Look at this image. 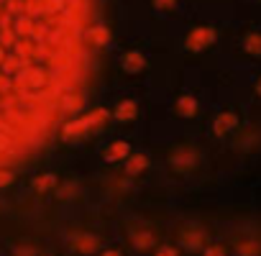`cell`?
<instances>
[{"label": "cell", "mask_w": 261, "mask_h": 256, "mask_svg": "<svg viewBox=\"0 0 261 256\" xmlns=\"http://www.w3.org/2000/svg\"><path fill=\"white\" fill-rule=\"evenodd\" d=\"M90 0H0V169L39 146L80 92Z\"/></svg>", "instance_id": "1"}, {"label": "cell", "mask_w": 261, "mask_h": 256, "mask_svg": "<svg viewBox=\"0 0 261 256\" xmlns=\"http://www.w3.org/2000/svg\"><path fill=\"white\" fill-rule=\"evenodd\" d=\"M108 118V113L105 110H97V113H90L87 118H82V120H72V123H67L64 128H62V136H77V134H85V131H90L92 125H100L102 120Z\"/></svg>", "instance_id": "2"}, {"label": "cell", "mask_w": 261, "mask_h": 256, "mask_svg": "<svg viewBox=\"0 0 261 256\" xmlns=\"http://www.w3.org/2000/svg\"><path fill=\"white\" fill-rule=\"evenodd\" d=\"M72 248L80 253H95L97 251V238L92 233H77L72 238Z\"/></svg>", "instance_id": "3"}, {"label": "cell", "mask_w": 261, "mask_h": 256, "mask_svg": "<svg viewBox=\"0 0 261 256\" xmlns=\"http://www.w3.org/2000/svg\"><path fill=\"white\" fill-rule=\"evenodd\" d=\"M130 246L136 251H149L154 248V236L149 231H130Z\"/></svg>", "instance_id": "4"}, {"label": "cell", "mask_w": 261, "mask_h": 256, "mask_svg": "<svg viewBox=\"0 0 261 256\" xmlns=\"http://www.w3.org/2000/svg\"><path fill=\"white\" fill-rule=\"evenodd\" d=\"M128 154H130V144H128V141H115V144L108 146V151H105V162L128 159Z\"/></svg>", "instance_id": "5"}, {"label": "cell", "mask_w": 261, "mask_h": 256, "mask_svg": "<svg viewBox=\"0 0 261 256\" xmlns=\"http://www.w3.org/2000/svg\"><path fill=\"white\" fill-rule=\"evenodd\" d=\"M146 167H149V157H146V154H136V157H130V154H128L125 172H128L130 177H134V174H141Z\"/></svg>", "instance_id": "6"}, {"label": "cell", "mask_w": 261, "mask_h": 256, "mask_svg": "<svg viewBox=\"0 0 261 256\" xmlns=\"http://www.w3.org/2000/svg\"><path fill=\"white\" fill-rule=\"evenodd\" d=\"M179 241H182V248H187V251H195V248H200V246L205 243V236H202L200 231H185Z\"/></svg>", "instance_id": "7"}, {"label": "cell", "mask_w": 261, "mask_h": 256, "mask_svg": "<svg viewBox=\"0 0 261 256\" xmlns=\"http://www.w3.org/2000/svg\"><path fill=\"white\" fill-rule=\"evenodd\" d=\"M236 125V118L228 113V115H220L218 120H215V134H228L230 128Z\"/></svg>", "instance_id": "8"}, {"label": "cell", "mask_w": 261, "mask_h": 256, "mask_svg": "<svg viewBox=\"0 0 261 256\" xmlns=\"http://www.w3.org/2000/svg\"><path fill=\"white\" fill-rule=\"evenodd\" d=\"M192 162H195V154H192V151H177V154H174V164H177L179 169L192 167Z\"/></svg>", "instance_id": "9"}, {"label": "cell", "mask_w": 261, "mask_h": 256, "mask_svg": "<svg viewBox=\"0 0 261 256\" xmlns=\"http://www.w3.org/2000/svg\"><path fill=\"white\" fill-rule=\"evenodd\" d=\"M261 253V248L253 243V241H243V243H238V256H258Z\"/></svg>", "instance_id": "10"}, {"label": "cell", "mask_w": 261, "mask_h": 256, "mask_svg": "<svg viewBox=\"0 0 261 256\" xmlns=\"http://www.w3.org/2000/svg\"><path fill=\"white\" fill-rule=\"evenodd\" d=\"M115 115H118V120H130V118L136 115V105H134V103H123Z\"/></svg>", "instance_id": "11"}, {"label": "cell", "mask_w": 261, "mask_h": 256, "mask_svg": "<svg viewBox=\"0 0 261 256\" xmlns=\"http://www.w3.org/2000/svg\"><path fill=\"white\" fill-rule=\"evenodd\" d=\"M154 256H179V248H174V246H159L154 251Z\"/></svg>", "instance_id": "12"}, {"label": "cell", "mask_w": 261, "mask_h": 256, "mask_svg": "<svg viewBox=\"0 0 261 256\" xmlns=\"http://www.w3.org/2000/svg\"><path fill=\"white\" fill-rule=\"evenodd\" d=\"M51 185H54V177H51V174H44V177L36 180V187H39V190H46V187H51Z\"/></svg>", "instance_id": "13"}, {"label": "cell", "mask_w": 261, "mask_h": 256, "mask_svg": "<svg viewBox=\"0 0 261 256\" xmlns=\"http://www.w3.org/2000/svg\"><path fill=\"white\" fill-rule=\"evenodd\" d=\"M179 113H182V115H192V113H195V103H192V100H185V103L179 105Z\"/></svg>", "instance_id": "14"}, {"label": "cell", "mask_w": 261, "mask_h": 256, "mask_svg": "<svg viewBox=\"0 0 261 256\" xmlns=\"http://www.w3.org/2000/svg\"><path fill=\"white\" fill-rule=\"evenodd\" d=\"M202 256H225V251H223L220 246H207V248L202 251Z\"/></svg>", "instance_id": "15"}, {"label": "cell", "mask_w": 261, "mask_h": 256, "mask_svg": "<svg viewBox=\"0 0 261 256\" xmlns=\"http://www.w3.org/2000/svg\"><path fill=\"white\" fill-rule=\"evenodd\" d=\"M100 256H125V253H123V251H118V248H105Z\"/></svg>", "instance_id": "16"}]
</instances>
